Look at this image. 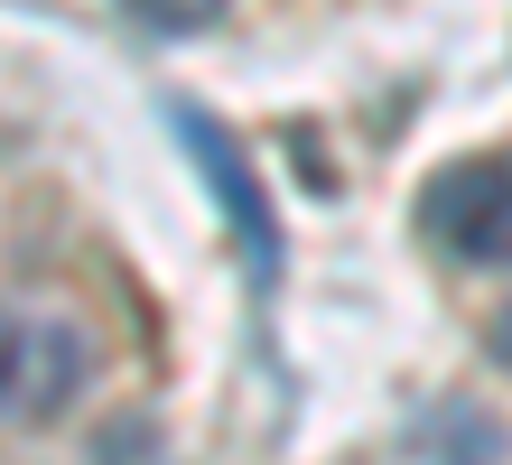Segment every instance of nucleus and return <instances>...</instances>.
<instances>
[{
    "label": "nucleus",
    "instance_id": "1",
    "mask_svg": "<svg viewBox=\"0 0 512 465\" xmlns=\"http://www.w3.org/2000/svg\"><path fill=\"white\" fill-rule=\"evenodd\" d=\"M94 382V335L56 307H0V428H38L75 410Z\"/></svg>",
    "mask_w": 512,
    "mask_h": 465
},
{
    "label": "nucleus",
    "instance_id": "2",
    "mask_svg": "<svg viewBox=\"0 0 512 465\" xmlns=\"http://www.w3.org/2000/svg\"><path fill=\"white\" fill-rule=\"evenodd\" d=\"M419 224L447 261L466 270H503L512 261V159L485 149V159H447L429 186H419Z\"/></svg>",
    "mask_w": 512,
    "mask_h": 465
},
{
    "label": "nucleus",
    "instance_id": "3",
    "mask_svg": "<svg viewBox=\"0 0 512 465\" xmlns=\"http://www.w3.org/2000/svg\"><path fill=\"white\" fill-rule=\"evenodd\" d=\"M187 121V140H196V159L215 168V186H224V205H233V233H252V261L270 270V214H261V186H252V168H233V140L215 131L205 112H177Z\"/></svg>",
    "mask_w": 512,
    "mask_h": 465
},
{
    "label": "nucleus",
    "instance_id": "5",
    "mask_svg": "<svg viewBox=\"0 0 512 465\" xmlns=\"http://www.w3.org/2000/svg\"><path fill=\"white\" fill-rule=\"evenodd\" d=\"M494 363H512V307L494 317Z\"/></svg>",
    "mask_w": 512,
    "mask_h": 465
},
{
    "label": "nucleus",
    "instance_id": "4",
    "mask_svg": "<svg viewBox=\"0 0 512 465\" xmlns=\"http://www.w3.org/2000/svg\"><path fill=\"white\" fill-rule=\"evenodd\" d=\"M122 10H131L140 28H168V38H187V28L224 19V0H122Z\"/></svg>",
    "mask_w": 512,
    "mask_h": 465
}]
</instances>
